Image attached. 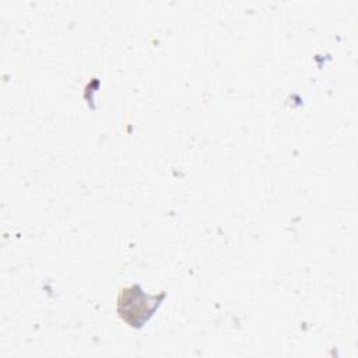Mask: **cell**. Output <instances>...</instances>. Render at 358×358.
I'll list each match as a JSON object with an SVG mask.
<instances>
[{
  "label": "cell",
  "mask_w": 358,
  "mask_h": 358,
  "mask_svg": "<svg viewBox=\"0 0 358 358\" xmlns=\"http://www.w3.org/2000/svg\"><path fill=\"white\" fill-rule=\"evenodd\" d=\"M165 294L150 295L140 285L133 284L120 289L117 295L116 309L119 316L131 327H141L158 309Z\"/></svg>",
  "instance_id": "cell-1"
}]
</instances>
